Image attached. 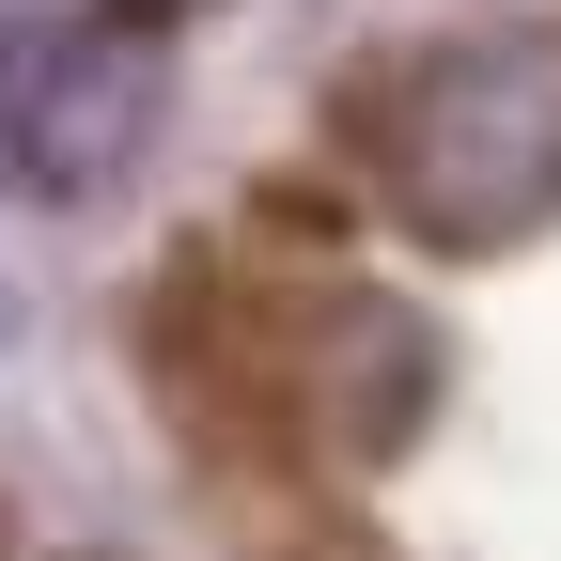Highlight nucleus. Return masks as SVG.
I'll return each instance as SVG.
<instances>
[{"label": "nucleus", "instance_id": "1", "mask_svg": "<svg viewBox=\"0 0 561 561\" xmlns=\"http://www.w3.org/2000/svg\"><path fill=\"white\" fill-rule=\"evenodd\" d=\"M359 172L421 250H515L561 219V32H453L375 62L359 94Z\"/></svg>", "mask_w": 561, "mask_h": 561}, {"label": "nucleus", "instance_id": "2", "mask_svg": "<svg viewBox=\"0 0 561 561\" xmlns=\"http://www.w3.org/2000/svg\"><path fill=\"white\" fill-rule=\"evenodd\" d=\"M172 125V32L125 0L0 16V187L16 203H110Z\"/></svg>", "mask_w": 561, "mask_h": 561}]
</instances>
